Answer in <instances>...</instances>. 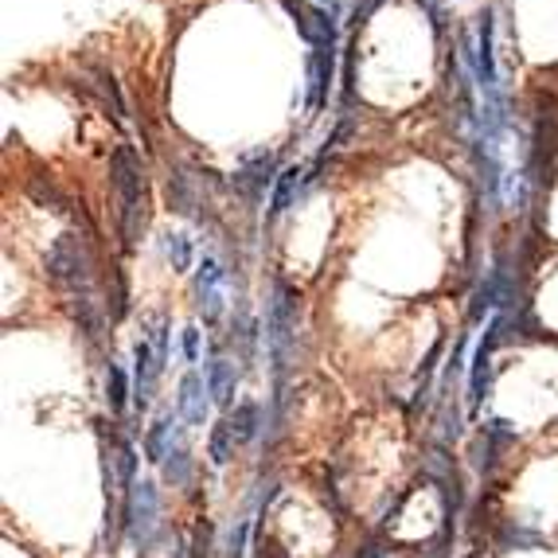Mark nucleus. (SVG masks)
Wrapping results in <instances>:
<instances>
[{"label":"nucleus","mask_w":558,"mask_h":558,"mask_svg":"<svg viewBox=\"0 0 558 558\" xmlns=\"http://www.w3.org/2000/svg\"><path fill=\"white\" fill-rule=\"evenodd\" d=\"M165 500H160V488L153 481H137L130 488V496L121 500L118 512V535L133 543L141 555L157 550V539L165 535Z\"/></svg>","instance_id":"f257e3e1"},{"label":"nucleus","mask_w":558,"mask_h":558,"mask_svg":"<svg viewBox=\"0 0 558 558\" xmlns=\"http://www.w3.org/2000/svg\"><path fill=\"white\" fill-rule=\"evenodd\" d=\"M113 187H118V211H121V231L125 242H133L145 227V177H141V165L133 160L130 149L113 153Z\"/></svg>","instance_id":"f03ea898"},{"label":"nucleus","mask_w":558,"mask_h":558,"mask_svg":"<svg viewBox=\"0 0 558 558\" xmlns=\"http://www.w3.org/2000/svg\"><path fill=\"white\" fill-rule=\"evenodd\" d=\"M227 286H231V270L215 254H199L196 278H192V293H196V308L204 325H219L227 317Z\"/></svg>","instance_id":"7ed1b4c3"},{"label":"nucleus","mask_w":558,"mask_h":558,"mask_svg":"<svg viewBox=\"0 0 558 558\" xmlns=\"http://www.w3.org/2000/svg\"><path fill=\"white\" fill-rule=\"evenodd\" d=\"M172 410H177L180 422H184L187 429H204L207 422H211L215 402H211V391H207V379H204L199 367H187V372L180 375Z\"/></svg>","instance_id":"20e7f679"},{"label":"nucleus","mask_w":558,"mask_h":558,"mask_svg":"<svg viewBox=\"0 0 558 558\" xmlns=\"http://www.w3.org/2000/svg\"><path fill=\"white\" fill-rule=\"evenodd\" d=\"M184 434H187V426L180 422L177 410H160L157 418L149 422V429H145V438H141V453H145L149 465L160 469L168 461V453L184 441Z\"/></svg>","instance_id":"39448f33"},{"label":"nucleus","mask_w":558,"mask_h":558,"mask_svg":"<svg viewBox=\"0 0 558 558\" xmlns=\"http://www.w3.org/2000/svg\"><path fill=\"white\" fill-rule=\"evenodd\" d=\"M204 379H207V391H211L215 410H223L231 414L239 402H234V391H239V367H234L231 355H223V348L211 344V355L204 363Z\"/></svg>","instance_id":"423d86ee"},{"label":"nucleus","mask_w":558,"mask_h":558,"mask_svg":"<svg viewBox=\"0 0 558 558\" xmlns=\"http://www.w3.org/2000/svg\"><path fill=\"white\" fill-rule=\"evenodd\" d=\"M500 328L504 320L496 317L493 325L484 328V340L476 344L473 352V363H469V410H476L484 399H488V379H493V355H496V344H500Z\"/></svg>","instance_id":"0eeeda50"},{"label":"nucleus","mask_w":558,"mask_h":558,"mask_svg":"<svg viewBox=\"0 0 558 558\" xmlns=\"http://www.w3.org/2000/svg\"><path fill=\"white\" fill-rule=\"evenodd\" d=\"M106 407L113 418H125L133 407V375L118 360L106 363Z\"/></svg>","instance_id":"6e6552de"},{"label":"nucleus","mask_w":558,"mask_h":558,"mask_svg":"<svg viewBox=\"0 0 558 558\" xmlns=\"http://www.w3.org/2000/svg\"><path fill=\"white\" fill-rule=\"evenodd\" d=\"M227 418H231L234 434H239V446H251V441L262 434V426H266V407L254 399H242Z\"/></svg>","instance_id":"1a4fd4ad"},{"label":"nucleus","mask_w":558,"mask_h":558,"mask_svg":"<svg viewBox=\"0 0 558 558\" xmlns=\"http://www.w3.org/2000/svg\"><path fill=\"white\" fill-rule=\"evenodd\" d=\"M160 476H165V484H172V488H187V484L196 481V457H192L187 441H180V446L168 453V461L160 465Z\"/></svg>","instance_id":"9d476101"},{"label":"nucleus","mask_w":558,"mask_h":558,"mask_svg":"<svg viewBox=\"0 0 558 558\" xmlns=\"http://www.w3.org/2000/svg\"><path fill=\"white\" fill-rule=\"evenodd\" d=\"M234 449H239V434H234L231 418L223 414V418L211 426V434H207V457H211L215 469H223L227 461L234 457Z\"/></svg>","instance_id":"9b49d317"},{"label":"nucleus","mask_w":558,"mask_h":558,"mask_svg":"<svg viewBox=\"0 0 558 558\" xmlns=\"http://www.w3.org/2000/svg\"><path fill=\"white\" fill-rule=\"evenodd\" d=\"M305 172L298 165L293 168H281L278 172V184H274V199H270V215H286L289 204L301 196V187H305Z\"/></svg>","instance_id":"f8f14e48"},{"label":"nucleus","mask_w":558,"mask_h":558,"mask_svg":"<svg viewBox=\"0 0 558 558\" xmlns=\"http://www.w3.org/2000/svg\"><path fill=\"white\" fill-rule=\"evenodd\" d=\"M160 251H165L168 266H172L177 274H187L192 266H199V262H196V242L187 239V234H165V239H160Z\"/></svg>","instance_id":"ddd939ff"},{"label":"nucleus","mask_w":558,"mask_h":558,"mask_svg":"<svg viewBox=\"0 0 558 558\" xmlns=\"http://www.w3.org/2000/svg\"><path fill=\"white\" fill-rule=\"evenodd\" d=\"M251 539H254V520H251V515H242V520H234L231 531H227L223 558H246V550H251Z\"/></svg>","instance_id":"4468645a"},{"label":"nucleus","mask_w":558,"mask_h":558,"mask_svg":"<svg viewBox=\"0 0 558 558\" xmlns=\"http://www.w3.org/2000/svg\"><path fill=\"white\" fill-rule=\"evenodd\" d=\"M141 336L149 340L153 352H157V360L168 367V352H172V320H168L165 313H160V317H153L149 325H145V332H141Z\"/></svg>","instance_id":"2eb2a0df"},{"label":"nucleus","mask_w":558,"mask_h":558,"mask_svg":"<svg viewBox=\"0 0 558 558\" xmlns=\"http://www.w3.org/2000/svg\"><path fill=\"white\" fill-rule=\"evenodd\" d=\"M180 352H184L187 367H199V360H204V332H199V325H187L180 332Z\"/></svg>","instance_id":"dca6fc26"}]
</instances>
